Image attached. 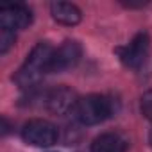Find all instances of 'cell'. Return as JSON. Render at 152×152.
I'll return each mask as SVG.
<instances>
[{
	"mask_svg": "<svg viewBox=\"0 0 152 152\" xmlns=\"http://www.w3.org/2000/svg\"><path fill=\"white\" fill-rule=\"evenodd\" d=\"M54 52L56 50L47 41L38 43L32 48V52L27 56L23 66L16 72L15 83L20 88H31V86H34L41 79V75L48 72V66H50V61L54 57Z\"/></svg>",
	"mask_w": 152,
	"mask_h": 152,
	"instance_id": "1",
	"label": "cell"
},
{
	"mask_svg": "<svg viewBox=\"0 0 152 152\" xmlns=\"http://www.w3.org/2000/svg\"><path fill=\"white\" fill-rule=\"evenodd\" d=\"M115 111V104L109 97L104 95H86L77 100L73 116L83 125H97L109 118Z\"/></svg>",
	"mask_w": 152,
	"mask_h": 152,
	"instance_id": "2",
	"label": "cell"
},
{
	"mask_svg": "<svg viewBox=\"0 0 152 152\" xmlns=\"http://www.w3.org/2000/svg\"><path fill=\"white\" fill-rule=\"evenodd\" d=\"M22 138L34 147H50L57 141L59 131L52 122L36 118V120H31L23 125Z\"/></svg>",
	"mask_w": 152,
	"mask_h": 152,
	"instance_id": "3",
	"label": "cell"
},
{
	"mask_svg": "<svg viewBox=\"0 0 152 152\" xmlns=\"http://www.w3.org/2000/svg\"><path fill=\"white\" fill-rule=\"evenodd\" d=\"M148 52H150V39H148V34L145 32L136 34L129 45H125L124 48H118V56L122 63L132 70H138L145 64Z\"/></svg>",
	"mask_w": 152,
	"mask_h": 152,
	"instance_id": "4",
	"label": "cell"
},
{
	"mask_svg": "<svg viewBox=\"0 0 152 152\" xmlns=\"http://www.w3.org/2000/svg\"><path fill=\"white\" fill-rule=\"evenodd\" d=\"M32 22V13L22 4H13V6H4L0 9V27L7 31H20L29 27Z\"/></svg>",
	"mask_w": 152,
	"mask_h": 152,
	"instance_id": "5",
	"label": "cell"
},
{
	"mask_svg": "<svg viewBox=\"0 0 152 152\" xmlns=\"http://www.w3.org/2000/svg\"><path fill=\"white\" fill-rule=\"evenodd\" d=\"M83 56V48L77 41H64L56 52H54V57L50 61V66H48V72H64L72 66H75L79 63Z\"/></svg>",
	"mask_w": 152,
	"mask_h": 152,
	"instance_id": "6",
	"label": "cell"
},
{
	"mask_svg": "<svg viewBox=\"0 0 152 152\" xmlns=\"http://www.w3.org/2000/svg\"><path fill=\"white\" fill-rule=\"evenodd\" d=\"M77 100L79 99H77V95H75L73 90H70L68 86H59V88H54L48 93L47 107H48V111H52L56 115H64L68 111L73 113Z\"/></svg>",
	"mask_w": 152,
	"mask_h": 152,
	"instance_id": "7",
	"label": "cell"
},
{
	"mask_svg": "<svg viewBox=\"0 0 152 152\" xmlns=\"http://www.w3.org/2000/svg\"><path fill=\"white\" fill-rule=\"evenodd\" d=\"M50 13H52L54 20L63 25H77L83 18L81 9L70 2H54L50 6Z\"/></svg>",
	"mask_w": 152,
	"mask_h": 152,
	"instance_id": "8",
	"label": "cell"
},
{
	"mask_svg": "<svg viewBox=\"0 0 152 152\" xmlns=\"http://www.w3.org/2000/svg\"><path fill=\"white\" fill-rule=\"evenodd\" d=\"M125 150H127V140L116 132L100 134L91 143V152H125Z\"/></svg>",
	"mask_w": 152,
	"mask_h": 152,
	"instance_id": "9",
	"label": "cell"
},
{
	"mask_svg": "<svg viewBox=\"0 0 152 152\" xmlns=\"http://www.w3.org/2000/svg\"><path fill=\"white\" fill-rule=\"evenodd\" d=\"M15 39H16V36H15L13 31L0 29V54H6V52L13 47Z\"/></svg>",
	"mask_w": 152,
	"mask_h": 152,
	"instance_id": "10",
	"label": "cell"
},
{
	"mask_svg": "<svg viewBox=\"0 0 152 152\" xmlns=\"http://www.w3.org/2000/svg\"><path fill=\"white\" fill-rule=\"evenodd\" d=\"M141 113L148 120H152V90H148L141 95Z\"/></svg>",
	"mask_w": 152,
	"mask_h": 152,
	"instance_id": "11",
	"label": "cell"
},
{
	"mask_svg": "<svg viewBox=\"0 0 152 152\" xmlns=\"http://www.w3.org/2000/svg\"><path fill=\"white\" fill-rule=\"evenodd\" d=\"M150 141H152V132H150Z\"/></svg>",
	"mask_w": 152,
	"mask_h": 152,
	"instance_id": "12",
	"label": "cell"
}]
</instances>
